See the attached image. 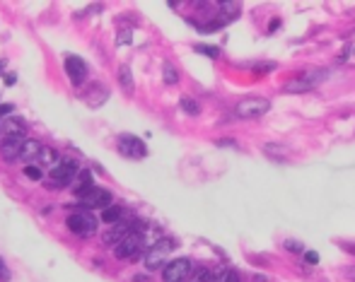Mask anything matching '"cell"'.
<instances>
[{
	"mask_svg": "<svg viewBox=\"0 0 355 282\" xmlns=\"http://www.w3.org/2000/svg\"><path fill=\"white\" fill-rule=\"evenodd\" d=\"M78 159H73V157H63V159H58L54 169H51V181H48V188H63V186H73V181L78 179Z\"/></svg>",
	"mask_w": 355,
	"mask_h": 282,
	"instance_id": "6da1fadb",
	"label": "cell"
},
{
	"mask_svg": "<svg viewBox=\"0 0 355 282\" xmlns=\"http://www.w3.org/2000/svg\"><path fill=\"white\" fill-rule=\"evenodd\" d=\"M268 108H271V101L266 97H249L242 99L234 111H237L239 119H259V116L268 114Z\"/></svg>",
	"mask_w": 355,
	"mask_h": 282,
	"instance_id": "7a4b0ae2",
	"label": "cell"
},
{
	"mask_svg": "<svg viewBox=\"0 0 355 282\" xmlns=\"http://www.w3.org/2000/svg\"><path fill=\"white\" fill-rule=\"evenodd\" d=\"M66 224L78 237H92L97 232V217L87 215V212H73V215H68Z\"/></svg>",
	"mask_w": 355,
	"mask_h": 282,
	"instance_id": "3957f363",
	"label": "cell"
},
{
	"mask_svg": "<svg viewBox=\"0 0 355 282\" xmlns=\"http://www.w3.org/2000/svg\"><path fill=\"white\" fill-rule=\"evenodd\" d=\"M143 249H145L143 234H140V232H131V234L123 239L119 246H116V258H121V260L131 258V260H135V258H140Z\"/></svg>",
	"mask_w": 355,
	"mask_h": 282,
	"instance_id": "277c9868",
	"label": "cell"
},
{
	"mask_svg": "<svg viewBox=\"0 0 355 282\" xmlns=\"http://www.w3.org/2000/svg\"><path fill=\"white\" fill-rule=\"evenodd\" d=\"M326 77H329V70H314V73H307V75L297 77V80H290L288 85H285V92H295V94L310 92V89H314L317 85H322Z\"/></svg>",
	"mask_w": 355,
	"mask_h": 282,
	"instance_id": "5b68a950",
	"label": "cell"
},
{
	"mask_svg": "<svg viewBox=\"0 0 355 282\" xmlns=\"http://www.w3.org/2000/svg\"><path fill=\"white\" fill-rule=\"evenodd\" d=\"M80 198V205L82 207H89V210H94V207H102V210H107L111 207V198L114 195L107 191V188H99V186H92L89 191H85Z\"/></svg>",
	"mask_w": 355,
	"mask_h": 282,
	"instance_id": "8992f818",
	"label": "cell"
},
{
	"mask_svg": "<svg viewBox=\"0 0 355 282\" xmlns=\"http://www.w3.org/2000/svg\"><path fill=\"white\" fill-rule=\"evenodd\" d=\"M172 249H174V241H169V239L157 241L155 246L147 251V256H145V268H147V270H160V268L165 265V260Z\"/></svg>",
	"mask_w": 355,
	"mask_h": 282,
	"instance_id": "52a82bcc",
	"label": "cell"
},
{
	"mask_svg": "<svg viewBox=\"0 0 355 282\" xmlns=\"http://www.w3.org/2000/svg\"><path fill=\"white\" fill-rule=\"evenodd\" d=\"M191 268H193V265H191L189 258H174L172 263L165 265L162 277H165V282H184L191 275Z\"/></svg>",
	"mask_w": 355,
	"mask_h": 282,
	"instance_id": "ba28073f",
	"label": "cell"
},
{
	"mask_svg": "<svg viewBox=\"0 0 355 282\" xmlns=\"http://www.w3.org/2000/svg\"><path fill=\"white\" fill-rule=\"evenodd\" d=\"M119 150H121V154L128 157V159H143L145 154H147L145 142L140 140V138H135V135H121V138H119Z\"/></svg>",
	"mask_w": 355,
	"mask_h": 282,
	"instance_id": "9c48e42d",
	"label": "cell"
},
{
	"mask_svg": "<svg viewBox=\"0 0 355 282\" xmlns=\"http://www.w3.org/2000/svg\"><path fill=\"white\" fill-rule=\"evenodd\" d=\"M131 232H140V224H138V227H133L131 222H119V224H111V227L104 232L102 241H104L107 246H111V244H114V246H119L123 239L131 234Z\"/></svg>",
	"mask_w": 355,
	"mask_h": 282,
	"instance_id": "30bf717a",
	"label": "cell"
},
{
	"mask_svg": "<svg viewBox=\"0 0 355 282\" xmlns=\"http://www.w3.org/2000/svg\"><path fill=\"white\" fill-rule=\"evenodd\" d=\"M24 142H27V140H24V135H5V138H3V142H0V152H3L5 162H15V159H20Z\"/></svg>",
	"mask_w": 355,
	"mask_h": 282,
	"instance_id": "8fae6325",
	"label": "cell"
},
{
	"mask_svg": "<svg viewBox=\"0 0 355 282\" xmlns=\"http://www.w3.org/2000/svg\"><path fill=\"white\" fill-rule=\"evenodd\" d=\"M66 73L70 77V82L73 85H82L85 80H87V65L82 58L78 55H68L66 58Z\"/></svg>",
	"mask_w": 355,
	"mask_h": 282,
	"instance_id": "7c38bea8",
	"label": "cell"
},
{
	"mask_svg": "<svg viewBox=\"0 0 355 282\" xmlns=\"http://www.w3.org/2000/svg\"><path fill=\"white\" fill-rule=\"evenodd\" d=\"M41 150H44V145H41L39 140H27L24 142V147H22L20 159H24V162H34V159H39Z\"/></svg>",
	"mask_w": 355,
	"mask_h": 282,
	"instance_id": "4fadbf2b",
	"label": "cell"
},
{
	"mask_svg": "<svg viewBox=\"0 0 355 282\" xmlns=\"http://www.w3.org/2000/svg\"><path fill=\"white\" fill-rule=\"evenodd\" d=\"M92 172L89 169H82V172L78 174V179L73 181V191H75V195H82L85 191H89L92 188Z\"/></svg>",
	"mask_w": 355,
	"mask_h": 282,
	"instance_id": "5bb4252c",
	"label": "cell"
},
{
	"mask_svg": "<svg viewBox=\"0 0 355 282\" xmlns=\"http://www.w3.org/2000/svg\"><path fill=\"white\" fill-rule=\"evenodd\" d=\"M119 82H121L126 94L133 92V75H131V68H128V65H121V68H119Z\"/></svg>",
	"mask_w": 355,
	"mask_h": 282,
	"instance_id": "9a60e30c",
	"label": "cell"
},
{
	"mask_svg": "<svg viewBox=\"0 0 355 282\" xmlns=\"http://www.w3.org/2000/svg\"><path fill=\"white\" fill-rule=\"evenodd\" d=\"M121 217H123V210H121V207H116V205L102 210V219H104V222H109V224H119V222H123Z\"/></svg>",
	"mask_w": 355,
	"mask_h": 282,
	"instance_id": "2e32d148",
	"label": "cell"
},
{
	"mask_svg": "<svg viewBox=\"0 0 355 282\" xmlns=\"http://www.w3.org/2000/svg\"><path fill=\"white\" fill-rule=\"evenodd\" d=\"M218 8H220V12L225 15V22L234 20V17L239 15V5H237V3H218Z\"/></svg>",
	"mask_w": 355,
	"mask_h": 282,
	"instance_id": "e0dca14e",
	"label": "cell"
},
{
	"mask_svg": "<svg viewBox=\"0 0 355 282\" xmlns=\"http://www.w3.org/2000/svg\"><path fill=\"white\" fill-rule=\"evenodd\" d=\"M264 152H266V154H271V157H278V159H283V157H285V154H288V147H285V145H273V142H266V145H264Z\"/></svg>",
	"mask_w": 355,
	"mask_h": 282,
	"instance_id": "ac0fdd59",
	"label": "cell"
},
{
	"mask_svg": "<svg viewBox=\"0 0 355 282\" xmlns=\"http://www.w3.org/2000/svg\"><path fill=\"white\" fill-rule=\"evenodd\" d=\"M3 123H5L8 135H24V126L20 119H8V121H3Z\"/></svg>",
	"mask_w": 355,
	"mask_h": 282,
	"instance_id": "d6986e66",
	"label": "cell"
},
{
	"mask_svg": "<svg viewBox=\"0 0 355 282\" xmlns=\"http://www.w3.org/2000/svg\"><path fill=\"white\" fill-rule=\"evenodd\" d=\"M162 75H165V82L167 85H177L179 82V73H177V68L172 63H165L162 65Z\"/></svg>",
	"mask_w": 355,
	"mask_h": 282,
	"instance_id": "ffe728a7",
	"label": "cell"
},
{
	"mask_svg": "<svg viewBox=\"0 0 355 282\" xmlns=\"http://www.w3.org/2000/svg\"><path fill=\"white\" fill-rule=\"evenodd\" d=\"M179 104H181V108H184V111H186L189 116H198L200 106H198V101H196V99L184 97V99H181V101H179Z\"/></svg>",
	"mask_w": 355,
	"mask_h": 282,
	"instance_id": "44dd1931",
	"label": "cell"
},
{
	"mask_svg": "<svg viewBox=\"0 0 355 282\" xmlns=\"http://www.w3.org/2000/svg\"><path fill=\"white\" fill-rule=\"evenodd\" d=\"M56 159H58V154H56V150H51V147H44L41 154H39V162H41V164H54ZM56 164H58V162H56Z\"/></svg>",
	"mask_w": 355,
	"mask_h": 282,
	"instance_id": "7402d4cb",
	"label": "cell"
},
{
	"mask_svg": "<svg viewBox=\"0 0 355 282\" xmlns=\"http://www.w3.org/2000/svg\"><path fill=\"white\" fill-rule=\"evenodd\" d=\"M213 277H215V272L208 270V268H200L196 275H193V280L191 282H213Z\"/></svg>",
	"mask_w": 355,
	"mask_h": 282,
	"instance_id": "603a6c76",
	"label": "cell"
},
{
	"mask_svg": "<svg viewBox=\"0 0 355 282\" xmlns=\"http://www.w3.org/2000/svg\"><path fill=\"white\" fill-rule=\"evenodd\" d=\"M24 176H27V179H32V181H41V169H39V166H32V164H27V166H24Z\"/></svg>",
	"mask_w": 355,
	"mask_h": 282,
	"instance_id": "cb8c5ba5",
	"label": "cell"
},
{
	"mask_svg": "<svg viewBox=\"0 0 355 282\" xmlns=\"http://www.w3.org/2000/svg\"><path fill=\"white\" fill-rule=\"evenodd\" d=\"M0 282H10V268L5 265L3 258H0Z\"/></svg>",
	"mask_w": 355,
	"mask_h": 282,
	"instance_id": "d4e9b609",
	"label": "cell"
},
{
	"mask_svg": "<svg viewBox=\"0 0 355 282\" xmlns=\"http://www.w3.org/2000/svg\"><path fill=\"white\" fill-rule=\"evenodd\" d=\"M196 51H200V53H208L211 58H218V55H220V48H211V46H196Z\"/></svg>",
	"mask_w": 355,
	"mask_h": 282,
	"instance_id": "484cf974",
	"label": "cell"
},
{
	"mask_svg": "<svg viewBox=\"0 0 355 282\" xmlns=\"http://www.w3.org/2000/svg\"><path fill=\"white\" fill-rule=\"evenodd\" d=\"M222 282H242V275H239L237 270H227V272H225V280H222Z\"/></svg>",
	"mask_w": 355,
	"mask_h": 282,
	"instance_id": "4316f807",
	"label": "cell"
},
{
	"mask_svg": "<svg viewBox=\"0 0 355 282\" xmlns=\"http://www.w3.org/2000/svg\"><path fill=\"white\" fill-rule=\"evenodd\" d=\"M285 249L292 251V253H297V251H302V244H300V241H292V239H288V241H285Z\"/></svg>",
	"mask_w": 355,
	"mask_h": 282,
	"instance_id": "83f0119b",
	"label": "cell"
},
{
	"mask_svg": "<svg viewBox=\"0 0 355 282\" xmlns=\"http://www.w3.org/2000/svg\"><path fill=\"white\" fill-rule=\"evenodd\" d=\"M305 258H307V263H319V253L317 251H307Z\"/></svg>",
	"mask_w": 355,
	"mask_h": 282,
	"instance_id": "f1b7e54d",
	"label": "cell"
},
{
	"mask_svg": "<svg viewBox=\"0 0 355 282\" xmlns=\"http://www.w3.org/2000/svg\"><path fill=\"white\" fill-rule=\"evenodd\" d=\"M128 41H131V32H121V34H119V43H121V46H123V43H128Z\"/></svg>",
	"mask_w": 355,
	"mask_h": 282,
	"instance_id": "f546056e",
	"label": "cell"
},
{
	"mask_svg": "<svg viewBox=\"0 0 355 282\" xmlns=\"http://www.w3.org/2000/svg\"><path fill=\"white\" fill-rule=\"evenodd\" d=\"M218 145H230V147H234L232 138H222V140H218Z\"/></svg>",
	"mask_w": 355,
	"mask_h": 282,
	"instance_id": "4dcf8cb0",
	"label": "cell"
},
{
	"mask_svg": "<svg viewBox=\"0 0 355 282\" xmlns=\"http://www.w3.org/2000/svg\"><path fill=\"white\" fill-rule=\"evenodd\" d=\"M278 27H280V20H273L271 22V27H268V32H276Z\"/></svg>",
	"mask_w": 355,
	"mask_h": 282,
	"instance_id": "1f68e13d",
	"label": "cell"
},
{
	"mask_svg": "<svg viewBox=\"0 0 355 282\" xmlns=\"http://www.w3.org/2000/svg\"><path fill=\"white\" fill-rule=\"evenodd\" d=\"M341 246H343L345 251H350V253H355V244H345V241H343V244H341Z\"/></svg>",
	"mask_w": 355,
	"mask_h": 282,
	"instance_id": "d6a6232c",
	"label": "cell"
},
{
	"mask_svg": "<svg viewBox=\"0 0 355 282\" xmlns=\"http://www.w3.org/2000/svg\"><path fill=\"white\" fill-rule=\"evenodd\" d=\"M343 272H348V277H350V280H355V268H343Z\"/></svg>",
	"mask_w": 355,
	"mask_h": 282,
	"instance_id": "836d02e7",
	"label": "cell"
},
{
	"mask_svg": "<svg viewBox=\"0 0 355 282\" xmlns=\"http://www.w3.org/2000/svg\"><path fill=\"white\" fill-rule=\"evenodd\" d=\"M5 80H8V85H15V82H17V77H15V75H8Z\"/></svg>",
	"mask_w": 355,
	"mask_h": 282,
	"instance_id": "e575fe53",
	"label": "cell"
},
{
	"mask_svg": "<svg viewBox=\"0 0 355 282\" xmlns=\"http://www.w3.org/2000/svg\"><path fill=\"white\" fill-rule=\"evenodd\" d=\"M10 111H12L10 106H0V114H10Z\"/></svg>",
	"mask_w": 355,
	"mask_h": 282,
	"instance_id": "d590c367",
	"label": "cell"
},
{
	"mask_svg": "<svg viewBox=\"0 0 355 282\" xmlns=\"http://www.w3.org/2000/svg\"><path fill=\"white\" fill-rule=\"evenodd\" d=\"M3 70H5V61H0V73H3Z\"/></svg>",
	"mask_w": 355,
	"mask_h": 282,
	"instance_id": "8d00e7d4",
	"label": "cell"
}]
</instances>
